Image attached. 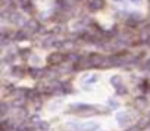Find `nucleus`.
I'll return each instance as SVG.
<instances>
[{
  "label": "nucleus",
  "mask_w": 150,
  "mask_h": 131,
  "mask_svg": "<svg viewBox=\"0 0 150 131\" xmlns=\"http://www.w3.org/2000/svg\"><path fill=\"white\" fill-rule=\"evenodd\" d=\"M131 2H134V3H137V2H141V0H131Z\"/></svg>",
  "instance_id": "6"
},
{
  "label": "nucleus",
  "mask_w": 150,
  "mask_h": 131,
  "mask_svg": "<svg viewBox=\"0 0 150 131\" xmlns=\"http://www.w3.org/2000/svg\"><path fill=\"white\" fill-rule=\"evenodd\" d=\"M62 59H63V56L60 55V53H52L50 56H49V63H52V65H56V63H59V62H62Z\"/></svg>",
  "instance_id": "2"
},
{
  "label": "nucleus",
  "mask_w": 150,
  "mask_h": 131,
  "mask_svg": "<svg viewBox=\"0 0 150 131\" xmlns=\"http://www.w3.org/2000/svg\"><path fill=\"white\" fill-rule=\"evenodd\" d=\"M102 3H103V0H93V3H91V8H93V9H100V8L103 6Z\"/></svg>",
  "instance_id": "4"
},
{
  "label": "nucleus",
  "mask_w": 150,
  "mask_h": 131,
  "mask_svg": "<svg viewBox=\"0 0 150 131\" xmlns=\"http://www.w3.org/2000/svg\"><path fill=\"white\" fill-rule=\"evenodd\" d=\"M112 83H119V77H113L112 78Z\"/></svg>",
  "instance_id": "5"
},
{
  "label": "nucleus",
  "mask_w": 150,
  "mask_h": 131,
  "mask_svg": "<svg viewBox=\"0 0 150 131\" xmlns=\"http://www.w3.org/2000/svg\"><path fill=\"white\" fill-rule=\"evenodd\" d=\"M81 131H97L99 130V124L96 122H84L83 125H80Z\"/></svg>",
  "instance_id": "1"
},
{
  "label": "nucleus",
  "mask_w": 150,
  "mask_h": 131,
  "mask_svg": "<svg viewBox=\"0 0 150 131\" xmlns=\"http://www.w3.org/2000/svg\"><path fill=\"white\" fill-rule=\"evenodd\" d=\"M127 118H128V113L127 112H118L116 113V121L121 122V124H124L127 121Z\"/></svg>",
  "instance_id": "3"
}]
</instances>
